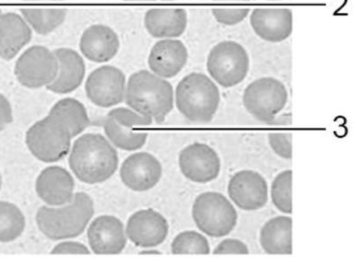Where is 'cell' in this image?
Here are the masks:
<instances>
[{
    "label": "cell",
    "instance_id": "obj_3",
    "mask_svg": "<svg viewBox=\"0 0 356 262\" xmlns=\"http://www.w3.org/2000/svg\"><path fill=\"white\" fill-rule=\"evenodd\" d=\"M94 213V201L88 194L79 193L62 207H40L36 222L38 229L47 238L63 240L81 235Z\"/></svg>",
    "mask_w": 356,
    "mask_h": 262
},
{
    "label": "cell",
    "instance_id": "obj_13",
    "mask_svg": "<svg viewBox=\"0 0 356 262\" xmlns=\"http://www.w3.org/2000/svg\"><path fill=\"white\" fill-rule=\"evenodd\" d=\"M230 199L239 208L255 211L262 208L268 200V187L259 172L243 170L230 179L227 188Z\"/></svg>",
    "mask_w": 356,
    "mask_h": 262
},
{
    "label": "cell",
    "instance_id": "obj_28",
    "mask_svg": "<svg viewBox=\"0 0 356 262\" xmlns=\"http://www.w3.org/2000/svg\"><path fill=\"white\" fill-rule=\"evenodd\" d=\"M213 15L216 21L227 26L239 24L248 17L251 0H213Z\"/></svg>",
    "mask_w": 356,
    "mask_h": 262
},
{
    "label": "cell",
    "instance_id": "obj_33",
    "mask_svg": "<svg viewBox=\"0 0 356 262\" xmlns=\"http://www.w3.org/2000/svg\"><path fill=\"white\" fill-rule=\"evenodd\" d=\"M52 254H90L86 245L78 242H63L54 246Z\"/></svg>",
    "mask_w": 356,
    "mask_h": 262
},
{
    "label": "cell",
    "instance_id": "obj_10",
    "mask_svg": "<svg viewBox=\"0 0 356 262\" xmlns=\"http://www.w3.org/2000/svg\"><path fill=\"white\" fill-rule=\"evenodd\" d=\"M58 68L54 51L43 46H32L16 60L15 74L22 85L38 89L50 85L56 79Z\"/></svg>",
    "mask_w": 356,
    "mask_h": 262
},
{
    "label": "cell",
    "instance_id": "obj_30",
    "mask_svg": "<svg viewBox=\"0 0 356 262\" xmlns=\"http://www.w3.org/2000/svg\"><path fill=\"white\" fill-rule=\"evenodd\" d=\"M210 252L207 238L195 231L179 233L172 243L173 254H209Z\"/></svg>",
    "mask_w": 356,
    "mask_h": 262
},
{
    "label": "cell",
    "instance_id": "obj_19",
    "mask_svg": "<svg viewBox=\"0 0 356 262\" xmlns=\"http://www.w3.org/2000/svg\"><path fill=\"white\" fill-rule=\"evenodd\" d=\"M74 182L72 174L60 166H49L38 175L36 181L38 196L51 206H60L73 199Z\"/></svg>",
    "mask_w": 356,
    "mask_h": 262
},
{
    "label": "cell",
    "instance_id": "obj_26",
    "mask_svg": "<svg viewBox=\"0 0 356 262\" xmlns=\"http://www.w3.org/2000/svg\"><path fill=\"white\" fill-rule=\"evenodd\" d=\"M22 17L30 25L31 30L40 35L53 33L65 21V8H22Z\"/></svg>",
    "mask_w": 356,
    "mask_h": 262
},
{
    "label": "cell",
    "instance_id": "obj_1",
    "mask_svg": "<svg viewBox=\"0 0 356 262\" xmlns=\"http://www.w3.org/2000/svg\"><path fill=\"white\" fill-rule=\"evenodd\" d=\"M69 164L79 181L101 183L117 171L118 152L102 134L86 133L74 143Z\"/></svg>",
    "mask_w": 356,
    "mask_h": 262
},
{
    "label": "cell",
    "instance_id": "obj_12",
    "mask_svg": "<svg viewBox=\"0 0 356 262\" xmlns=\"http://www.w3.org/2000/svg\"><path fill=\"white\" fill-rule=\"evenodd\" d=\"M179 168L189 181L207 183L219 177L220 159L210 146L195 142L186 147L179 156Z\"/></svg>",
    "mask_w": 356,
    "mask_h": 262
},
{
    "label": "cell",
    "instance_id": "obj_36",
    "mask_svg": "<svg viewBox=\"0 0 356 262\" xmlns=\"http://www.w3.org/2000/svg\"><path fill=\"white\" fill-rule=\"evenodd\" d=\"M143 254H160V252H156V251H154V252H150V251H149V252H143Z\"/></svg>",
    "mask_w": 356,
    "mask_h": 262
},
{
    "label": "cell",
    "instance_id": "obj_5",
    "mask_svg": "<svg viewBox=\"0 0 356 262\" xmlns=\"http://www.w3.org/2000/svg\"><path fill=\"white\" fill-rule=\"evenodd\" d=\"M72 138L69 127L62 118L49 113L28 130L26 145L38 161L54 163L68 155Z\"/></svg>",
    "mask_w": 356,
    "mask_h": 262
},
{
    "label": "cell",
    "instance_id": "obj_32",
    "mask_svg": "<svg viewBox=\"0 0 356 262\" xmlns=\"http://www.w3.org/2000/svg\"><path fill=\"white\" fill-rule=\"evenodd\" d=\"M214 254H248L249 249L245 243L238 239L227 238L218 245Z\"/></svg>",
    "mask_w": 356,
    "mask_h": 262
},
{
    "label": "cell",
    "instance_id": "obj_7",
    "mask_svg": "<svg viewBox=\"0 0 356 262\" xmlns=\"http://www.w3.org/2000/svg\"><path fill=\"white\" fill-rule=\"evenodd\" d=\"M207 70L211 78L223 88H233L248 74L250 59L245 47L232 40L222 41L211 50Z\"/></svg>",
    "mask_w": 356,
    "mask_h": 262
},
{
    "label": "cell",
    "instance_id": "obj_31",
    "mask_svg": "<svg viewBox=\"0 0 356 262\" xmlns=\"http://www.w3.org/2000/svg\"><path fill=\"white\" fill-rule=\"evenodd\" d=\"M268 142L275 154L283 158H293V136L291 133H270L268 134Z\"/></svg>",
    "mask_w": 356,
    "mask_h": 262
},
{
    "label": "cell",
    "instance_id": "obj_39",
    "mask_svg": "<svg viewBox=\"0 0 356 262\" xmlns=\"http://www.w3.org/2000/svg\"><path fill=\"white\" fill-rule=\"evenodd\" d=\"M270 1H280V0H270Z\"/></svg>",
    "mask_w": 356,
    "mask_h": 262
},
{
    "label": "cell",
    "instance_id": "obj_11",
    "mask_svg": "<svg viewBox=\"0 0 356 262\" xmlns=\"http://www.w3.org/2000/svg\"><path fill=\"white\" fill-rule=\"evenodd\" d=\"M126 76L114 66H102L86 79V95L98 107L111 108L121 104L126 97Z\"/></svg>",
    "mask_w": 356,
    "mask_h": 262
},
{
    "label": "cell",
    "instance_id": "obj_40",
    "mask_svg": "<svg viewBox=\"0 0 356 262\" xmlns=\"http://www.w3.org/2000/svg\"><path fill=\"white\" fill-rule=\"evenodd\" d=\"M1 13H2L1 10H0V14H1Z\"/></svg>",
    "mask_w": 356,
    "mask_h": 262
},
{
    "label": "cell",
    "instance_id": "obj_16",
    "mask_svg": "<svg viewBox=\"0 0 356 262\" xmlns=\"http://www.w3.org/2000/svg\"><path fill=\"white\" fill-rule=\"evenodd\" d=\"M88 242L95 254H118L127 245V235L123 223L111 215L96 218L89 226Z\"/></svg>",
    "mask_w": 356,
    "mask_h": 262
},
{
    "label": "cell",
    "instance_id": "obj_8",
    "mask_svg": "<svg viewBox=\"0 0 356 262\" xmlns=\"http://www.w3.org/2000/svg\"><path fill=\"white\" fill-rule=\"evenodd\" d=\"M285 85L274 78L257 79L243 92V105L247 111L261 122H274L275 117L287 104Z\"/></svg>",
    "mask_w": 356,
    "mask_h": 262
},
{
    "label": "cell",
    "instance_id": "obj_17",
    "mask_svg": "<svg viewBox=\"0 0 356 262\" xmlns=\"http://www.w3.org/2000/svg\"><path fill=\"white\" fill-rule=\"evenodd\" d=\"M250 22L254 33L268 42H282L293 33V15L289 8H256Z\"/></svg>",
    "mask_w": 356,
    "mask_h": 262
},
{
    "label": "cell",
    "instance_id": "obj_14",
    "mask_svg": "<svg viewBox=\"0 0 356 262\" xmlns=\"http://www.w3.org/2000/svg\"><path fill=\"white\" fill-rule=\"evenodd\" d=\"M169 224L161 213L152 209L140 210L128 220L126 234L134 245L156 247L168 238Z\"/></svg>",
    "mask_w": 356,
    "mask_h": 262
},
{
    "label": "cell",
    "instance_id": "obj_23",
    "mask_svg": "<svg viewBox=\"0 0 356 262\" xmlns=\"http://www.w3.org/2000/svg\"><path fill=\"white\" fill-rule=\"evenodd\" d=\"M144 25L153 38H179L187 28V11L184 8L149 9L144 17Z\"/></svg>",
    "mask_w": 356,
    "mask_h": 262
},
{
    "label": "cell",
    "instance_id": "obj_38",
    "mask_svg": "<svg viewBox=\"0 0 356 262\" xmlns=\"http://www.w3.org/2000/svg\"><path fill=\"white\" fill-rule=\"evenodd\" d=\"M1 185H2V177H1V174H0V190H1Z\"/></svg>",
    "mask_w": 356,
    "mask_h": 262
},
{
    "label": "cell",
    "instance_id": "obj_25",
    "mask_svg": "<svg viewBox=\"0 0 356 262\" xmlns=\"http://www.w3.org/2000/svg\"><path fill=\"white\" fill-rule=\"evenodd\" d=\"M51 114L57 115L68 126L72 137L84 132L90 126L88 111L84 105L74 98L63 99L51 108Z\"/></svg>",
    "mask_w": 356,
    "mask_h": 262
},
{
    "label": "cell",
    "instance_id": "obj_6",
    "mask_svg": "<svg viewBox=\"0 0 356 262\" xmlns=\"http://www.w3.org/2000/svg\"><path fill=\"white\" fill-rule=\"evenodd\" d=\"M192 216L197 228L211 238L229 234L236 225L235 207L222 194L205 193L195 198Z\"/></svg>",
    "mask_w": 356,
    "mask_h": 262
},
{
    "label": "cell",
    "instance_id": "obj_34",
    "mask_svg": "<svg viewBox=\"0 0 356 262\" xmlns=\"http://www.w3.org/2000/svg\"><path fill=\"white\" fill-rule=\"evenodd\" d=\"M13 110L10 101L8 98L0 94V132L13 122Z\"/></svg>",
    "mask_w": 356,
    "mask_h": 262
},
{
    "label": "cell",
    "instance_id": "obj_35",
    "mask_svg": "<svg viewBox=\"0 0 356 262\" xmlns=\"http://www.w3.org/2000/svg\"><path fill=\"white\" fill-rule=\"evenodd\" d=\"M26 2H58L63 1V0H24Z\"/></svg>",
    "mask_w": 356,
    "mask_h": 262
},
{
    "label": "cell",
    "instance_id": "obj_27",
    "mask_svg": "<svg viewBox=\"0 0 356 262\" xmlns=\"http://www.w3.org/2000/svg\"><path fill=\"white\" fill-rule=\"evenodd\" d=\"M25 229L24 213L14 204L0 201V243H10Z\"/></svg>",
    "mask_w": 356,
    "mask_h": 262
},
{
    "label": "cell",
    "instance_id": "obj_22",
    "mask_svg": "<svg viewBox=\"0 0 356 262\" xmlns=\"http://www.w3.org/2000/svg\"><path fill=\"white\" fill-rule=\"evenodd\" d=\"M32 30L22 15L15 13L0 14V57L14 59L31 42Z\"/></svg>",
    "mask_w": 356,
    "mask_h": 262
},
{
    "label": "cell",
    "instance_id": "obj_9",
    "mask_svg": "<svg viewBox=\"0 0 356 262\" xmlns=\"http://www.w3.org/2000/svg\"><path fill=\"white\" fill-rule=\"evenodd\" d=\"M152 124V118L143 117L129 108H118L108 113L104 127L106 136L115 147L133 152L143 148L147 138V133L136 129Z\"/></svg>",
    "mask_w": 356,
    "mask_h": 262
},
{
    "label": "cell",
    "instance_id": "obj_29",
    "mask_svg": "<svg viewBox=\"0 0 356 262\" xmlns=\"http://www.w3.org/2000/svg\"><path fill=\"white\" fill-rule=\"evenodd\" d=\"M291 185H293V171L286 170L280 172L273 181L271 198L275 206L284 213H293V200H291Z\"/></svg>",
    "mask_w": 356,
    "mask_h": 262
},
{
    "label": "cell",
    "instance_id": "obj_37",
    "mask_svg": "<svg viewBox=\"0 0 356 262\" xmlns=\"http://www.w3.org/2000/svg\"><path fill=\"white\" fill-rule=\"evenodd\" d=\"M124 1H155V0H124Z\"/></svg>",
    "mask_w": 356,
    "mask_h": 262
},
{
    "label": "cell",
    "instance_id": "obj_15",
    "mask_svg": "<svg viewBox=\"0 0 356 262\" xmlns=\"http://www.w3.org/2000/svg\"><path fill=\"white\" fill-rule=\"evenodd\" d=\"M161 163L149 153L131 155L121 166L120 177L123 183L137 193L149 190L162 177Z\"/></svg>",
    "mask_w": 356,
    "mask_h": 262
},
{
    "label": "cell",
    "instance_id": "obj_18",
    "mask_svg": "<svg viewBox=\"0 0 356 262\" xmlns=\"http://www.w3.org/2000/svg\"><path fill=\"white\" fill-rule=\"evenodd\" d=\"M188 58V49L182 41L165 38L154 44L147 63L154 74L172 79L184 69Z\"/></svg>",
    "mask_w": 356,
    "mask_h": 262
},
{
    "label": "cell",
    "instance_id": "obj_24",
    "mask_svg": "<svg viewBox=\"0 0 356 262\" xmlns=\"http://www.w3.org/2000/svg\"><path fill=\"white\" fill-rule=\"evenodd\" d=\"M259 241L268 254H293V219L277 216L269 220L262 227Z\"/></svg>",
    "mask_w": 356,
    "mask_h": 262
},
{
    "label": "cell",
    "instance_id": "obj_21",
    "mask_svg": "<svg viewBox=\"0 0 356 262\" xmlns=\"http://www.w3.org/2000/svg\"><path fill=\"white\" fill-rule=\"evenodd\" d=\"M57 57L58 73L56 79L47 86L54 94H70L78 89L84 81L86 65L84 59L76 51L62 47L54 50Z\"/></svg>",
    "mask_w": 356,
    "mask_h": 262
},
{
    "label": "cell",
    "instance_id": "obj_4",
    "mask_svg": "<svg viewBox=\"0 0 356 262\" xmlns=\"http://www.w3.org/2000/svg\"><path fill=\"white\" fill-rule=\"evenodd\" d=\"M175 101L179 113L191 122L209 123L220 106V90L209 76L194 72L179 83Z\"/></svg>",
    "mask_w": 356,
    "mask_h": 262
},
{
    "label": "cell",
    "instance_id": "obj_20",
    "mask_svg": "<svg viewBox=\"0 0 356 262\" xmlns=\"http://www.w3.org/2000/svg\"><path fill=\"white\" fill-rule=\"evenodd\" d=\"M79 47L86 59L104 63L117 56L120 40L113 28L104 24H95L83 33Z\"/></svg>",
    "mask_w": 356,
    "mask_h": 262
},
{
    "label": "cell",
    "instance_id": "obj_2",
    "mask_svg": "<svg viewBox=\"0 0 356 262\" xmlns=\"http://www.w3.org/2000/svg\"><path fill=\"white\" fill-rule=\"evenodd\" d=\"M124 100L138 114L162 123L172 110L175 94L165 79L149 70H140L128 79Z\"/></svg>",
    "mask_w": 356,
    "mask_h": 262
}]
</instances>
